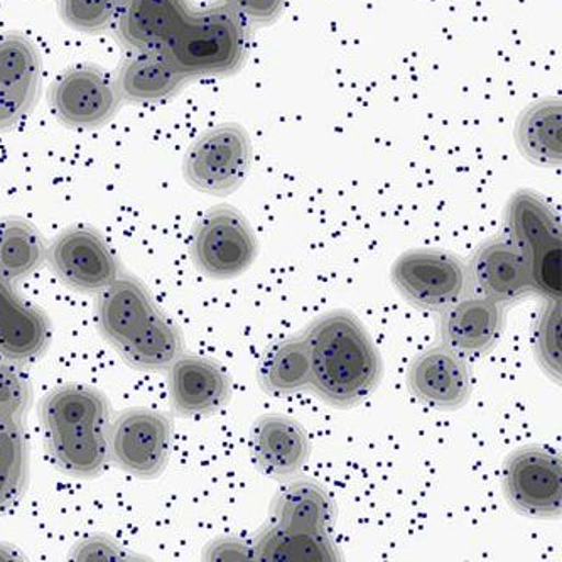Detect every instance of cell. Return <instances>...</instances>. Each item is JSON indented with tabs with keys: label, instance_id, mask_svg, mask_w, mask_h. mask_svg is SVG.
<instances>
[{
	"label": "cell",
	"instance_id": "30",
	"mask_svg": "<svg viewBox=\"0 0 562 562\" xmlns=\"http://www.w3.org/2000/svg\"><path fill=\"white\" fill-rule=\"evenodd\" d=\"M561 300H549L536 326V355L544 372L561 382Z\"/></svg>",
	"mask_w": 562,
	"mask_h": 562
},
{
	"label": "cell",
	"instance_id": "13",
	"mask_svg": "<svg viewBox=\"0 0 562 562\" xmlns=\"http://www.w3.org/2000/svg\"><path fill=\"white\" fill-rule=\"evenodd\" d=\"M168 384L179 416H212L231 401V376L218 362L200 355H181L169 369Z\"/></svg>",
	"mask_w": 562,
	"mask_h": 562
},
{
	"label": "cell",
	"instance_id": "24",
	"mask_svg": "<svg viewBox=\"0 0 562 562\" xmlns=\"http://www.w3.org/2000/svg\"><path fill=\"white\" fill-rule=\"evenodd\" d=\"M257 561L263 562H338L340 551L331 533L291 532L267 524L252 539Z\"/></svg>",
	"mask_w": 562,
	"mask_h": 562
},
{
	"label": "cell",
	"instance_id": "7",
	"mask_svg": "<svg viewBox=\"0 0 562 562\" xmlns=\"http://www.w3.org/2000/svg\"><path fill=\"white\" fill-rule=\"evenodd\" d=\"M259 252L256 232L234 206H215L198 220L191 259L201 274L232 279L249 271Z\"/></svg>",
	"mask_w": 562,
	"mask_h": 562
},
{
	"label": "cell",
	"instance_id": "2",
	"mask_svg": "<svg viewBox=\"0 0 562 562\" xmlns=\"http://www.w3.org/2000/svg\"><path fill=\"white\" fill-rule=\"evenodd\" d=\"M53 464L75 479H95L109 461L112 404L92 385L53 389L37 407Z\"/></svg>",
	"mask_w": 562,
	"mask_h": 562
},
{
	"label": "cell",
	"instance_id": "9",
	"mask_svg": "<svg viewBox=\"0 0 562 562\" xmlns=\"http://www.w3.org/2000/svg\"><path fill=\"white\" fill-rule=\"evenodd\" d=\"M504 493L514 510L555 519L562 508L561 458L544 446H524L505 461Z\"/></svg>",
	"mask_w": 562,
	"mask_h": 562
},
{
	"label": "cell",
	"instance_id": "18",
	"mask_svg": "<svg viewBox=\"0 0 562 562\" xmlns=\"http://www.w3.org/2000/svg\"><path fill=\"white\" fill-rule=\"evenodd\" d=\"M159 311L149 289L136 276L121 272L97 297V326L103 338L117 350L131 340Z\"/></svg>",
	"mask_w": 562,
	"mask_h": 562
},
{
	"label": "cell",
	"instance_id": "22",
	"mask_svg": "<svg viewBox=\"0 0 562 562\" xmlns=\"http://www.w3.org/2000/svg\"><path fill=\"white\" fill-rule=\"evenodd\" d=\"M187 350L183 331L161 310L117 348L122 360L140 372H165Z\"/></svg>",
	"mask_w": 562,
	"mask_h": 562
},
{
	"label": "cell",
	"instance_id": "4",
	"mask_svg": "<svg viewBox=\"0 0 562 562\" xmlns=\"http://www.w3.org/2000/svg\"><path fill=\"white\" fill-rule=\"evenodd\" d=\"M508 235L529 259L536 294L561 300V222L548 201L530 190L512 196Z\"/></svg>",
	"mask_w": 562,
	"mask_h": 562
},
{
	"label": "cell",
	"instance_id": "21",
	"mask_svg": "<svg viewBox=\"0 0 562 562\" xmlns=\"http://www.w3.org/2000/svg\"><path fill=\"white\" fill-rule=\"evenodd\" d=\"M187 78L161 49L134 52L119 70L115 88L124 102H159L179 92Z\"/></svg>",
	"mask_w": 562,
	"mask_h": 562
},
{
	"label": "cell",
	"instance_id": "20",
	"mask_svg": "<svg viewBox=\"0 0 562 562\" xmlns=\"http://www.w3.org/2000/svg\"><path fill=\"white\" fill-rule=\"evenodd\" d=\"M335 517L331 495L313 480L289 483L271 505V522L291 532L331 533Z\"/></svg>",
	"mask_w": 562,
	"mask_h": 562
},
{
	"label": "cell",
	"instance_id": "14",
	"mask_svg": "<svg viewBox=\"0 0 562 562\" xmlns=\"http://www.w3.org/2000/svg\"><path fill=\"white\" fill-rule=\"evenodd\" d=\"M407 384L414 397L435 409L457 411L470 401V369L464 358L446 345L427 348L414 358Z\"/></svg>",
	"mask_w": 562,
	"mask_h": 562
},
{
	"label": "cell",
	"instance_id": "1",
	"mask_svg": "<svg viewBox=\"0 0 562 562\" xmlns=\"http://www.w3.org/2000/svg\"><path fill=\"white\" fill-rule=\"evenodd\" d=\"M311 387L338 409L362 404L382 380V358L362 322L350 311H331L314 319L306 331Z\"/></svg>",
	"mask_w": 562,
	"mask_h": 562
},
{
	"label": "cell",
	"instance_id": "26",
	"mask_svg": "<svg viewBox=\"0 0 562 562\" xmlns=\"http://www.w3.org/2000/svg\"><path fill=\"white\" fill-rule=\"evenodd\" d=\"M40 78L41 59L36 46L22 34L0 36V95L33 109Z\"/></svg>",
	"mask_w": 562,
	"mask_h": 562
},
{
	"label": "cell",
	"instance_id": "35",
	"mask_svg": "<svg viewBox=\"0 0 562 562\" xmlns=\"http://www.w3.org/2000/svg\"><path fill=\"white\" fill-rule=\"evenodd\" d=\"M0 561H26V558L14 546L0 542Z\"/></svg>",
	"mask_w": 562,
	"mask_h": 562
},
{
	"label": "cell",
	"instance_id": "11",
	"mask_svg": "<svg viewBox=\"0 0 562 562\" xmlns=\"http://www.w3.org/2000/svg\"><path fill=\"white\" fill-rule=\"evenodd\" d=\"M468 278L480 296L502 306L536 292L529 259L508 234L480 245L468 266Z\"/></svg>",
	"mask_w": 562,
	"mask_h": 562
},
{
	"label": "cell",
	"instance_id": "17",
	"mask_svg": "<svg viewBox=\"0 0 562 562\" xmlns=\"http://www.w3.org/2000/svg\"><path fill=\"white\" fill-rule=\"evenodd\" d=\"M52 335L46 313L27 303L12 282L0 276V358L31 362L48 350Z\"/></svg>",
	"mask_w": 562,
	"mask_h": 562
},
{
	"label": "cell",
	"instance_id": "5",
	"mask_svg": "<svg viewBox=\"0 0 562 562\" xmlns=\"http://www.w3.org/2000/svg\"><path fill=\"white\" fill-rule=\"evenodd\" d=\"M172 432L169 414L149 407L122 411L110 423L109 461L136 479H157L171 458Z\"/></svg>",
	"mask_w": 562,
	"mask_h": 562
},
{
	"label": "cell",
	"instance_id": "25",
	"mask_svg": "<svg viewBox=\"0 0 562 562\" xmlns=\"http://www.w3.org/2000/svg\"><path fill=\"white\" fill-rule=\"evenodd\" d=\"M259 384L263 392L278 397L311 389V358L304 335L279 341L266 351Z\"/></svg>",
	"mask_w": 562,
	"mask_h": 562
},
{
	"label": "cell",
	"instance_id": "15",
	"mask_svg": "<svg viewBox=\"0 0 562 562\" xmlns=\"http://www.w3.org/2000/svg\"><path fill=\"white\" fill-rule=\"evenodd\" d=\"M250 453L263 475L288 480L297 475L310 460V438L296 419L282 414H266L254 423Z\"/></svg>",
	"mask_w": 562,
	"mask_h": 562
},
{
	"label": "cell",
	"instance_id": "27",
	"mask_svg": "<svg viewBox=\"0 0 562 562\" xmlns=\"http://www.w3.org/2000/svg\"><path fill=\"white\" fill-rule=\"evenodd\" d=\"M48 247L41 232L21 216L0 220V276L21 281L43 266Z\"/></svg>",
	"mask_w": 562,
	"mask_h": 562
},
{
	"label": "cell",
	"instance_id": "19",
	"mask_svg": "<svg viewBox=\"0 0 562 562\" xmlns=\"http://www.w3.org/2000/svg\"><path fill=\"white\" fill-rule=\"evenodd\" d=\"M190 11L187 0H122L114 26L132 52L161 49Z\"/></svg>",
	"mask_w": 562,
	"mask_h": 562
},
{
	"label": "cell",
	"instance_id": "29",
	"mask_svg": "<svg viewBox=\"0 0 562 562\" xmlns=\"http://www.w3.org/2000/svg\"><path fill=\"white\" fill-rule=\"evenodd\" d=\"M33 398L30 375L18 363L0 360V419L24 424Z\"/></svg>",
	"mask_w": 562,
	"mask_h": 562
},
{
	"label": "cell",
	"instance_id": "34",
	"mask_svg": "<svg viewBox=\"0 0 562 562\" xmlns=\"http://www.w3.org/2000/svg\"><path fill=\"white\" fill-rule=\"evenodd\" d=\"M222 4L231 8L244 21L267 24L281 14L285 0H223Z\"/></svg>",
	"mask_w": 562,
	"mask_h": 562
},
{
	"label": "cell",
	"instance_id": "28",
	"mask_svg": "<svg viewBox=\"0 0 562 562\" xmlns=\"http://www.w3.org/2000/svg\"><path fill=\"white\" fill-rule=\"evenodd\" d=\"M30 470L24 424L0 419V514L22 501L30 485Z\"/></svg>",
	"mask_w": 562,
	"mask_h": 562
},
{
	"label": "cell",
	"instance_id": "33",
	"mask_svg": "<svg viewBox=\"0 0 562 562\" xmlns=\"http://www.w3.org/2000/svg\"><path fill=\"white\" fill-rule=\"evenodd\" d=\"M205 561H257L252 541L238 537H220L203 551Z\"/></svg>",
	"mask_w": 562,
	"mask_h": 562
},
{
	"label": "cell",
	"instance_id": "3",
	"mask_svg": "<svg viewBox=\"0 0 562 562\" xmlns=\"http://www.w3.org/2000/svg\"><path fill=\"white\" fill-rule=\"evenodd\" d=\"M161 52L187 80L234 74L249 52L247 21L225 4L190 11Z\"/></svg>",
	"mask_w": 562,
	"mask_h": 562
},
{
	"label": "cell",
	"instance_id": "23",
	"mask_svg": "<svg viewBox=\"0 0 562 562\" xmlns=\"http://www.w3.org/2000/svg\"><path fill=\"white\" fill-rule=\"evenodd\" d=\"M520 153L533 165L555 168L562 161L561 100L533 103L524 112L515 128Z\"/></svg>",
	"mask_w": 562,
	"mask_h": 562
},
{
	"label": "cell",
	"instance_id": "6",
	"mask_svg": "<svg viewBox=\"0 0 562 562\" xmlns=\"http://www.w3.org/2000/svg\"><path fill=\"white\" fill-rule=\"evenodd\" d=\"M252 157L247 131L238 124H223L191 144L184 156V179L201 193L227 196L244 184Z\"/></svg>",
	"mask_w": 562,
	"mask_h": 562
},
{
	"label": "cell",
	"instance_id": "10",
	"mask_svg": "<svg viewBox=\"0 0 562 562\" xmlns=\"http://www.w3.org/2000/svg\"><path fill=\"white\" fill-rule=\"evenodd\" d=\"M46 259L63 284L80 292L99 294L122 272L102 234L88 227L63 231L49 245Z\"/></svg>",
	"mask_w": 562,
	"mask_h": 562
},
{
	"label": "cell",
	"instance_id": "31",
	"mask_svg": "<svg viewBox=\"0 0 562 562\" xmlns=\"http://www.w3.org/2000/svg\"><path fill=\"white\" fill-rule=\"evenodd\" d=\"M122 0H61L59 11L68 26L83 33H100L114 26Z\"/></svg>",
	"mask_w": 562,
	"mask_h": 562
},
{
	"label": "cell",
	"instance_id": "16",
	"mask_svg": "<svg viewBox=\"0 0 562 562\" xmlns=\"http://www.w3.org/2000/svg\"><path fill=\"white\" fill-rule=\"evenodd\" d=\"M441 313L442 345L460 357H482L501 340L504 306L488 297L480 294L461 297Z\"/></svg>",
	"mask_w": 562,
	"mask_h": 562
},
{
	"label": "cell",
	"instance_id": "12",
	"mask_svg": "<svg viewBox=\"0 0 562 562\" xmlns=\"http://www.w3.org/2000/svg\"><path fill=\"white\" fill-rule=\"evenodd\" d=\"M52 109L63 124L93 128L106 124L121 105L117 88L100 68L77 66L52 88Z\"/></svg>",
	"mask_w": 562,
	"mask_h": 562
},
{
	"label": "cell",
	"instance_id": "32",
	"mask_svg": "<svg viewBox=\"0 0 562 562\" xmlns=\"http://www.w3.org/2000/svg\"><path fill=\"white\" fill-rule=\"evenodd\" d=\"M68 559L77 562L147 561L146 558L122 548L115 539L105 533H93L78 541L71 548Z\"/></svg>",
	"mask_w": 562,
	"mask_h": 562
},
{
	"label": "cell",
	"instance_id": "8",
	"mask_svg": "<svg viewBox=\"0 0 562 562\" xmlns=\"http://www.w3.org/2000/svg\"><path fill=\"white\" fill-rule=\"evenodd\" d=\"M392 281L414 306L442 311L467 294L468 267L445 250L416 249L402 254L392 267Z\"/></svg>",
	"mask_w": 562,
	"mask_h": 562
}]
</instances>
